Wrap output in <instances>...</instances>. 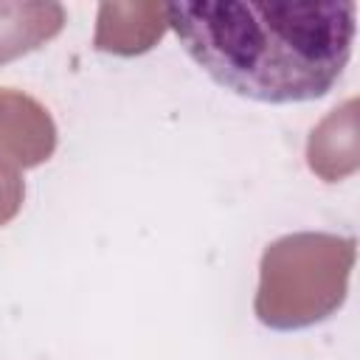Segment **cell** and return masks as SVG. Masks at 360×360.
Instances as JSON below:
<instances>
[{
  "label": "cell",
  "mask_w": 360,
  "mask_h": 360,
  "mask_svg": "<svg viewBox=\"0 0 360 360\" xmlns=\"http://www.w3.org/2000/svg\"><path fill=\"white\" fill-rule=\"evenodd\" d=\"M357 3L225 0L169 3L166 22L188 56L236 96L295 104L326 96L343 76Z\"/></svg>",
  "instance_id": "1"
},
{
  "label": "cell",
  "mask_w": 360,
  "mask_h": 360,
  "mask_svg": "<svg viewBox=\"0 0 360 360\" xmlns=\"http://www.w3.org/2000/svg\"><path fill=\"white\" fill-rule=\"evenodd\" d=\"M62 22L59 3H0V62L42 45L59 34Z\"/></svg>",
  "instance_id": "2"
},
{
  "label": "cell",
  "mask_w": 360,
  "mask_h": 360,
  "mask_svg": "<svg viewBox=\"0 0 360 360\" xmlns=\"http://www.w3.org/2000/svg\"><path fill=\"white\" fill-rule=\"evenodd\" d=\"M20 183L14 174H8L3 166H0V222H6L8 217H14L17 205H20Z\"/></svg>",
  "instance_id": "3"
}]
</instances>
